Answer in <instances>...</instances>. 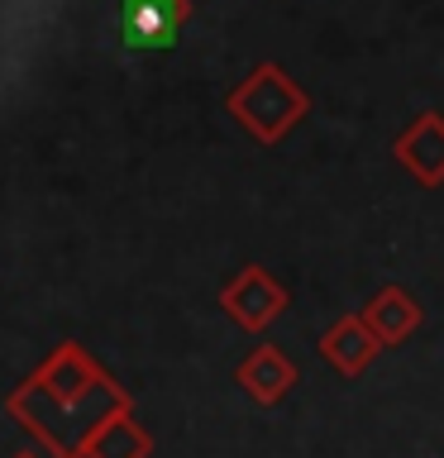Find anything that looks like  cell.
Segmentation results:
<instances>
[{"mask_svg": "<svg viewBox=\"0 0 444 458\" xmlns=\"http://www.w3.org/2000/svg\"><path fill=\"white\" fill-rule=\"evenodd\" d=\"M235 382L243 386V396L258 401V406H282L292 396V386L301 382V368L286 358L278 344H253L243 353V363L235 368Z\"/></svg>", "mask_w": 444, "mask_h": 458, "instance_id": "8992f818", "label": "cell"}, {"mask_svg": "<svg viewBox=\"0 0 444 458\" xmlns=\"http://www.w3.org/2000/svg\"><path fill=\"white\" fill-rule=\"evenodd\" d=\"M286 306H292V296H286V286L272 277L263 263H243L235 277L220 286V310L235 320L243 335H263L268 325H278Z\"/></svg>", "mask_w": 444, "mask_h": 458, "instance_id": "3957f363", "label": "cell"}, {"mask_svg": "<svg viewBox=\"0 0 444 458\" xmlns=\"http://www.w3.org/2000/svg\"><path fill=\"white\" fill-rule=\"evenodd\" d=\"M225 110L249 139L272 148V143H282L311 114V96L282 63H258V67H249V77L225 96Z\"/></svg>", "mask_w": 444, "mask_h": 458, "instance_id": "7a4b0ae2", "label": "cell"}, {"mask_svg": "<svg viewBox=\"0 0 444 458\" xmlns=\"http://www.w3.org/2000/svg\"><path fill=\"white\" fill-rule=\"evenodd\" d=\"M5 406L53 458H86V444H91L96 429L106 425L115 411H129L134 401H129V392L106 372V377L81 396H53L48 386H38L29 377L24 386L10 392Z\"/></svg>", "mask_w": 444, "mask_h": 458, "instance_id": "6da1fadb", "label": "cell"}, {"mask_svg": "<svg viewBox=\"0 0 444 458\" xmlns=\"http://www.w3.org/2000/svg\"><path fill=\"white\" fill-rule=\"evenodd\" d=\"M392 157L411 172L421 186H444V114L440 110H421L415 120L392 139Z\"/></svg>", "mask_w": 444, "mask_h": 458, "instance_id": "5b68a950", "label": "cell"}, {"mask_svg": "<svg viewBox=\"0 0 444 458\" xmlns=\"http://www.w3.org/2000/svg\"><path fill=\"white\" fill-rule=\"evenodd\" d=\"M315 349H320V358L339 372V377H363L372 368V358L382 353V339L368 329L363 315H339V320L320 335Z\"/></svg>", "mask_w": 444, "mask_h": 458, "instance_id": "52a82bcc", "label": "cell"}, {"mask_svg": "<svg viewBox=\"0 0 444 458\" xmlns=\"http://www.w3.org/2000/svg\"><path fill=\"white\" fill-rule=\"evenodd\" d=\"M368 320V329L382 339V349H401L415 329H421L425 320V310H421V301H415L406 286H397V282H387L378 286L368 301H363V310H358Z\"/></svg>", "mask_w": 444, "mask_h": 458, "instance_id": "ba28073f", "label": "cell"}, {"mask_svg": "<svg viewBox=\"0 0 444 458\" xmlns=\"http://www.w3.org/2000/svg\"><path fill=\"white\" fill-rule=\"evenodd\" d=\"M14 458H38V454H14Z\"/></svg>", "mask_w": 444, "mask_h": 458, "instance_id": "30bf717a", "label": "cell"}, {"mask_svg": "<svg viewBox=\"0 0 444 458\" xmlns=\"http://www.w3.org/2000/svg\"><path fill=\"white\" fill-rule=\"evenodd\" d=\"M149 454H153V439H149V429L134 420V406L115 411L91 435V444H86V458H149Z\"/></svg>", "mask_w": 444, "mask_h": 458, "instance_id": "9c48e42d", "label": "cell"}, {"mask_svg": "<svg viewBox=\"0 0 444 458\" xmlns=\"http://www.w3.org/2000/svg\"><path fill=\"white\" fill-rule=\"evenodd\" d=\"M186 24H192V0H120V43L129 53L177 48Z\"/></svg>", "mask_w": 444, "mask_h": 458, "instance_id": "277c9868", "label": "cell"}]
</instances>
